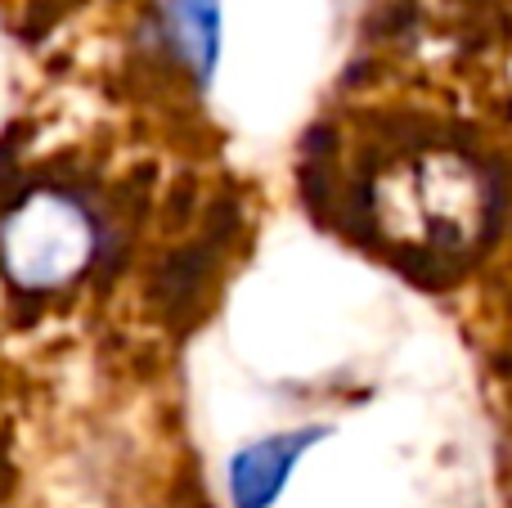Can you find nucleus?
Returning <instances> with one entry per match:
<instances>
[{
  "label": "nucleus",
  "instance_id": "4",
  "mask_svg": "<svg viewBox=\"0 0 512 508\" xmlns=\"http://www.w3.org/2000/svg\"><path fill=\"white\" fill-rule=\"evenodd\" d=\"M171 23L180 32L189 63L198 68V77H212L216 50H221V9L216 0H171Z\"/></svg>",
  "mask_w": 512,
  "mask_h": 508
},
{
  "label": "nucleus",
  "instance_id": "1",
  "mask_svg": "<svg viewBox=\"0 0 512 508\" xmlns=\"http://www.w3.org/2000/svg\"><path fill=\"white\" fill-rule=\"evenodd\" d=\"M382 221L409 243L432 252H459L481 239L495 212V185L463 153L427 149L387 176Z\"/></svg>",
  "mask_w": 512,
  "mask_h": 508
},
{
  "label": "nucleus",
  "instance_id": "3",
  "mask_svg": "<svg viewBox=\"0 0 512 508\" xmlns=\"http://www.w3.org/2000/svg\"><path fill=\"white\" fill-rule=\"evenodd\" d=\"M315 441H324V428H297L279 432V437L252 441L248 450H239L230 464V495L239 508H270L279 500V491L288 486L297 459L306 455Z\"/></svg>",
  "mask_w": 512,
  "mask_h": 508
},
{
  "label": "nucleus",
  "instance_id": "2",
  "mask_svg": "<svg viewBox=\"0 0 512 508\" xmlns=\"http://www.w3.org/2000/svg\"><path fill=\"white\" fill-rule=\"evenodd\" d=\"M95 257V221L68 194L41 189L0 225V261L23 288H59Z\"/></svg>",
  "mask_w": 512,
  "mask_h": 508
}]
</instances>
